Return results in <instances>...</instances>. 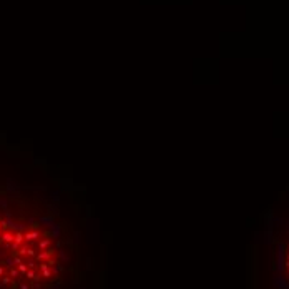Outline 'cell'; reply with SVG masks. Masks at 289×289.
<instances>
[{
	"instance_id": "6da1fadb",
	"label": "cell",
	"mask_w": 289,
	"mask_h": 289,
	"mask_svg": "<svg viewBox=\"0 0 289 289\" xmlns=\"http://www.w3.org/2000/svg\"><path fill=\"white\" fill-rule=\"evenodd\" d=\"M75 253L53 216L0 204V289H60Z\"/></svg>"
}]
</instances>
